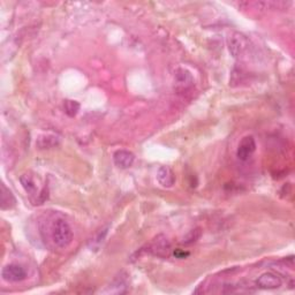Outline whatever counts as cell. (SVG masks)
I'll use <instances>...</instances> for the list:
<instances>
[{
    "label": "cell",
    "mask_w": 295,
    "mask_h": 295,
    "mask_svg": "<svg viewBox=\"0 0 295 295\" xmlns=\"http://www.w3.org/2000/svg\"><path fill=\"white\" fill-rule=\"evenodd\" d=\"M108 229H109V227L99 229V231L94 235V238H91L90 240H89V243H88L89 248H90L91 250H97L99 248V246L102 245L103 241H104L105 236H106V234H108Z\"/></svg>",
    "instance_id": "obj_12"
},
{
    "label": "cell",
    "mask_w": 295,
    "mask_h": 295,
    "mask_svg": "<svg viewBox=\"0 0 295 295\" xmlns=\"http://www.w3.org/2000/svg\"><path fill=\"white\" fill-rule=\"evenodd\" d=\"M15 197L13 196L12 191L8 190L5 187V184H1V209L2 210H7V209H12L15 207Z\"/></svg>",
    "instance_id": "obj_10"
},
{
    "label": "cell",
    "mask_w": 295,
    "mask_h": 295,
    "mask_svg": "<svg viewBox=\"0 0 295 295\" xmlns=\"http://www.w3.org/2000/svg\"><path fill=\"white\" fill-rule=\"evenodd\" d=\"M134 160H135V156L128 150H118L113 155V162H114L115 166L122 170L129 169L133 165Z\"/></svg>",
    "instance_id": "obj_6"
},
{
    "label": "cell",
    "mask_w": 295,
    "mask_h": 295,
    "mask_svg": "<svg viewBox=\"0 0 295 295\" xmlns=\"http://www.w3.org/2000/svg\"><path fill=\"white\" fill-rule=\"evenodd\" d=\"M189 255H190L189 252H184V250H183V249H176V250H174V256H176L177 258H179V259L186 258V257H188Z\"/></svg>",
    "instance_id": "obj_16"
},
{
    "label": "cell",
    "mask_w": 295,
    "mask_h": 295,
    "mask_svg": "<svg viewBox=\"0 0 295 295\" xmlns=\"http://www.w3.org/2000/svg\"><path fill=\"white\" fill-rule=\"evenodd\" d=\"M176 78H177V82L179 84H183V85H188L190 84L191 82H193V77H191L190 73L186 70H179L177 72L176 74Z\"/></svg>",
    "instance_id": "obj_14"
},
{
    "label": "cell",
    "mask_w": 295,
    "mask_h": 295,
    "mask_svg": "<svg viewBox=\"0 0 295 295\" xmlns=\"http://www.w3.org/2000/svg\"><path fill=\"white\" fill-rule=\"evenodd\" d=\"M150 249H148L149 252H151L152 254H155V255H158V256H162L164 254H166L167 255V252L170 250V243L167 241V239L165 236L163 235H159L157 236V238L153 240V242L151 245L149 246Z\"/></svg>",
    "instance_id": "obj_9"
},
{
    "label": "cell",
    "mask_w": 295,
    "mask_h": 295,
    "mask_svg": "<svg viewBox=\"0 0 295 295\" xmlns=\"http://www.w3.org/2000/svg\"><path fill=\"white\" fill-rule=\"evenodd\" d=\"M1 277L7 283H20L27 278V271L19 264H8L2 269Z\"/></svg>",
    "instance_id": "obj_3"
},
{
    "label": "cell",
    "mask_w": 295,
    "mask_h": 295,
    "mask_svg": "<svg viewBox=\"0 0 295 295\" xmlns=\"http://www.w3.org/2000/svg\"><path fill=\"white\" fill-rule=\"evenodd\" d=\"M60 140L59 137L56 135H52V134H42L37 137L36 141V147L40 150L45 149H52V148H56L59 146Z\"/></svg>",
    "instance_id": "obj_8"
},
{
    "label": "cell",
    "mask_w": 295,
    "mask_h": 295,
    "mask_svg": "<svg viewBox=\"0 0 295 295\" xmlns=\"http://www.w3.org/2000/svg\"><path fill=\"white\" fill-rule=\"evenodd\" d=\"M20 183H21L23 189L26 190L27 194L29 195H35L36 194V184L34 178L30 176L29 173L22 174L21 178H20Z\"/></svg>",
    "instance_id": "obj_11"
},
{
    "label": "cell",
    "mask_w": 295,
    "mask_h": 295,
    "mask_svg": "<svg viewBox=\"0 0 295 295\" xmlns=\"http://www.w3.org/2000/svg\"><path fill=\"white\" fill-rule=\"evenodd\" d=\"M157 180L163 187L171 188L176 184V176L169 166H162L157 172Z\"/></svg>",
    "instance_id": "obj_7"
},
{
    "label": "cell",
    "mask_w": 295,
    "mask_h": 295,
    "mask_svg": "<svg viewBox=\"0 0 295 295\" xmlns=\"http://www.w3.org/2000/svg\"><path fill=\"white\" fill-rule=\"evenodd\" d=\"M281 285H283L281 278L273 272L262 273L256 280V286L260 290H276Z\"/></svg>",
    "instance_id": "obj_5"
},
{
    "label": "cell",
    "mask_w": 295,
    "mask_h": 295,
    "mask_svg": "<svg viewBox=\"0 0 295 295\" xmlns=\"http://www.w3.org/2000/svg\"><path fill=\"white\" fill-rule=\"evenodd\" d=\"M227 45H228L229 53H231L234 58H238V57H241L242 54L248 50L249 42L248 39H247V37L245 35H242V34L233 33L232 35H229L228 37Z\"/></svg>",
    "instance_id": "obj_2"
},
{
    "label": "cell",
    "mask_w": 295,
    "mask_h": 295,
    "mask_svg": "<svg viewBox=\"0 0 295 295\" xmlns=\"http://www.w3.org/2000/svg\"><path fill=\"white\" fill-rule=\"evenodd\" d=\"M51 239L58 248L65 249L73 241V231L70 224L63 218L54 219L51 225Z\"/></svg>",
    "instance_id": "obj_1"
},
{
    "label": "cell",
    "mask_w": 295,
    "mask_h": 295,
    "mask_svg": "<svg viewBox=\"0 0 295 295\" xmlns=\"http://www.w3.org/2000/svg\"><path fill=\"white\" fill-rule=\"evenodd\" d=\"M256 151V142L255 139L253 136H245L243 139L240 141L238 150H236V156L242 162H246L248 160L250 157L254 155V152Z\"/></svg>",
    "instance_id": "obj_4"
},
{
    "label": "cell",
    "mask_w": 295,
    "mask_h": 295,
    "mask_svg": "<svg viewBox=\"0 0 295 295\" xmlns=\"http://www.w3.org/2000/svg\"><path fill=\"white\" fill-rule=\"evenodd\" d=\"M201 236V229L200 228H195L193 231H190L188 233L186 238L184 239V245H191V243L196 242Z\"/></svg>",
    "instance_id": "obj_15"
},
{
    "label": "cell",
    "mask_w": 295,
    "mask_h": 295,
    "mask_svg": "<svg viewBox=\"0 0 295 295\" xmlns=\"http://www.w3.org/2000/svg\"><path fill=\"white\" fill-rule=\"evenodd\" d=\"M64 110L68 116L73 118V116L77 114L78 110H80V103L76 101H72V99H67L64 103Z\"/></svg>",
    "instance_id": "obj_13"
}]
</instances>
